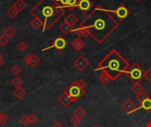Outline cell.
<instances>
[{
  "mask_svg": "<svg viewBox=\"0 0 151 127\" xmlns=\"http://www.w3.org/2000/svg\"><path fill=\"white\" fill-rule=\"evenodd\" d=\"M119 25V21L111 16L109 10L98 5L82 20L78 27L88 29L90 36L98 44H101Z\"/></svg>",
  "mask_w": 151,
  "mask_h": 127,
  "instance_id": "6da1fadb",
  "label": "cell"
},
{
  "mask_svg": "<svg viewBox=\"0 0 151 127\" xmlns=\"http://www.w3.org/2000/svg\"><path fill=\"white\" fill-rule=\"evenodd\" d=\"M30 14L42 21V30L45 31L50 29L65 14V9L56 0H40L30 10Z\"/></svg>",
  "mask_w": 151,
  "mask_h": 127,
  "instance_id": "7a4b0ae2",
  "label": "cell"
},
{
  "mask_svg": "<svg viewBox=\"0 0 151 127\" xmlns=\"http://www.w3.org/2000/svg\"><path fill=\"white\" fill-rule=\"evenodd\" d=\"M130 67L129 63L116 50H111L98 64L96 71L107 72L111 80H118Z\"/></svg>",
  "mask_w": 151,
  "mask_h": 127,
  "instance_id": "3957f363",
  "label": "cell"
},
{
  "mask_svg": "<svg viewBox=\"0 0 151 127\" xmlns=\"http://www.w3.org/2000/svg\"><path fill=\"white\" fill-rule=\"evenodd\" d=\"M125 74L132 82L140 83V81L144 78L145 71L138 63H134L126 71Z\"/></svg>",
  "mask_w": 151,
  "mask_h": 127,
  "instance_id": "277c9868",
  "label": "cell"
},
{
  "mask_svg": "<svg viewBox=\"0 0 151 127\" xmlns=\"http://www.w3.org/2000/svg\"><path fill=\"white\" fill-rule=\"evenodd\" d=\"M65 92L67 93V95H69V97L72 100V103H75L86 93V90H85V88H81L77 84V81H73L65 88Z\"/></svg>",
  "mask_w": 151,
  "mask_h": 127,
  "instance_id": "5b68a950",
  "label": "cell"
},
{
  "mask_svg": "<svg viewBox=\"0 0 151 127\" xmlns=\"http://www.w3.org/2000/svg\"><path fill=\"white\" fill-rule=\"evenodd\" d=\"M68 45V42H66V40L62 37V36H58L54 41L53 42L51 43L50 46L47 47V48H44L43 50H42V51H45V50H50L52 48L56 49L58 51H62L66 46Z\"/></svg>",
  "mask_w": 151,
  "mask_h": 127,
  "instance_id": "8992f818",
  "label": "cell"
},
{
  "mask_svg": "<svg viewBox=\"0 0 151 127\" xmlns=\"http://www.w3.org/2000/svg\"><path fill=\"white\" fill-rule=\"evenodd\" d=\"M111 11L114 12L119 19H124L130 14V11L123 4H121L118 7H116V9L114 11Z\"/></svg>",
  "mask_w": 151,
  "mask_h": 127,
  "instance_id": "52a82bcc",
  "label": "cell"
},
{
  "mask_svg": "<svg viewBox=\"0 0 151 127\" xmlns=\"http://www.w3.org/2000/svg\"><path fill=\"white\" fill-rule=\"evenodd\" d=\"M88 61L83 57V56H79L76 60L73 62V66L77 68L78 71L83 72L88 66Z\"/></svg>",
  "mask_w": 151,
  "mask_h": 127,
  "instance_id": "ba28073f",
  "label": "cell"
},
{
  "mask_svg": "<svg viewBox=\"0 0 151 127\" xmlns=\"http://www.w3.org/2000/svg\"><path fill=\"white\" fill-rule=\"evenodd\" d=\"M93 5L94 4L90 0H79L77 7L82 13L86 14L93 7Z\"/></svg>",
  "mask_w": 151,
  "mask_h": 127,
  "instance_id": "9c48e42d",
  "label": "cell"
},
{
  "mask_svg": "<svg viewBox=\"0 0 151 127\" xmlns=\"http://www.w3.org/2000/svg\"><path fill=\"white\" fill-rule=\"evenodd\" d=\"M121 108H122L124 110H126V112H127L128 115H130V114H132L133 112L135 111V110H136V105H135V103H134L131 99H128V100H127V101L122 104Z\"/></svg>",
  "mask_w": 151,
  "mask_h": 127,
  "instance_id": "30bf717a",
  "label": "cell"
},
{
  "mask_svg": "<svg viewBox=\"0 0 151 127\" xmlns=\"http://www.w3.org/2000/svg\"><path fill=\"white\" fill-rule=\"evenodd\" d=\"M58 103L63 106V107H65V108H66V107H68L71 103H72V100H71V98L69 97V95H67V93L66 92H63V94L58 97Z\"/></svg>",
  "mask_w": 151,
  "mask_h": 127,
  "instance_id": "8fae6325",
  "label": "cell"
},
{
  "mask_svg": "<svg viewBox=\"0 0 151 127\" xmlns=\"http://www.w3.org/2000/svg\"><path fill=\"white\" fill-rule=\"evenodd\" d=\"M144 110L145 111L149 112L151 110V98L150 97H148L146 100H144L142 103H140V107L136 108L135 111L138 110Z\"/></svg>",
  "mask_w": 151,
  "mask_h": 127,
  "instance_id": "7c38bea8",
  "label": "cell"
},
{
  "mask_svg": "<svg viewBox=\"0 0 151 127\" xmlns=\"http://www.w3.org/2000/svg\"><path fill=\"white\" fill-rule=\"evenodd\" d=\"M73 32H74L76 34V35H78V37H80V38L81 37L87 38V37L90 36V32L87 28H79V27H77L75 29H73Z\"/></svg>",
  "mask_w": 151,
  "mask_h": 127,
  "instance_id": "4fadbf2b",
  "label": "cell"
},
{
  "mask_svg": "<svg viewBox=\"0 0 151 127\" xmlns=\"http://www.w3.org/2000/svg\"><path fill=\"white\" fill-rule=\"evenodd\" d=\"M72 46H73V48L76 51H80V50L85 46V42H84V41H83L81 38L78 37V38H76L75 40H73V43H72Z\"/></svg>",
  "mask_w": 151,
  "mask_h": 127,
  "instance_id": "5bb4252c",
  "label": "cell"
},
{
  "mask_svg": "<svg viewBox=\"0 0 151 127\" xmlns=\"http://www.w3.org/2000/svg\"><path fill=\"white\" fill-rule=\"evenodd\" d=\"M73 27H72L71 25H69L66 21H64L60 26H59V30L63 33V34H68L69 33H71V32H73Z\"/></svg>",
  "mask_w": 151,
  "mask_h": 127,
  "instance_id": "9a60e30c",
  "label": "cell"
},
{
  "mask_svg": "<svg viewBox=\"0 0 151 127\" xmlns=\"http://www.w3.org/2000/svg\"><path fill=\"white\" fill-rule=\"evenodd\" d=\"M30 25L33 27V28H35V30H38L40 28H43V23L41 19H37V18H34V19L31 20Z\"/></svg>",
  "mask_w": 151,
  "mask_h": 127,
  "instance_id": "2e32d148",
  "label": "cell"
},
{
  "mask_svg": "<svg viewBox=\"0 0 151 127\" xmlns=\"http://www.w3.org/2000/svg\"><path fill=\"white\" fill-rule=\"evenodd\" d=\"M13 95L17 98V99H19V100H21V99H23L24 98V96L27 95V93H26V91L24 90V89H22L21 88H16L14 91H13Z\"/></svg>",
  "mask_w": 151,
  "mask_h": 127,
  "instance_id": "e0dca14e",
  "label": "cell"
},
{
  "mask_svg": "<svg viewBox=\"0 0 151 127\" xmlns=\"http://www.w3.org/2000/svg\"><path fill=\"white\" fill-rule=\"evenodd\" d=\"M14 8H16L19 12L22 11L26 7H27V4L23 1V0H16L12 5Z\"/></svg>",
  "mask_w": 151,
  "mask_h": 127,
  "instance_id": "ac0fdd59",
  "label": "cell"
},
{
  "mask_svg": "<svg viewBox=\"0 0 151 127\" xmlns=\"http://www.w3.org/2000/svg\"><path fill=\"white\" fill-rule=\"evenodd\" d=\"M99 80H100V81H101L103 84H104V85H106V84H108L110 81H111V78L110 75H109L107 72H102V73H101L100 76H99Z\"/></svg>",
  "mask_w": 151,
  "mask_h": 127,
  "instance_id": "d6986e66",
  "label": "cell"
},
{
  "mask_svg": "<svg viewBox=\"0 0 151 127\" xmlns=\"http://www.w3.org/2000/svg\"><path fill=\"white\" fill-rule=\"evenodd\" d=\"M65 21H66L69 25H71L72 27H73L77 22H78V19L76 16H74L73 14H69L66 16V18L65 19Z\"/></svg>",
  "mask_w": 151,
  "mask_h": 127,
  "instance_id": "ffe728a7",
  "label": "cell"
},
{
  "mask_svg": "<svg viewBox=\"0 0 151 127\" xmlns=\"http://www.w3.org/2000/svg\"><path fill=\"white\" fill-rule=\"evenodd\" d=\"M131 89H132V91H133L136 95H139V94H141L142 92L144 91L142 86L140 83H134V86L131 88Z\"/></svg>",
  "mask_w": 151,
  "mask_h": 127,
  "instance_id": "44dd1931",
  "label": "cell"
},
{
  "mask_svg": "<svg viewBox=\"0 0 151 127\" xmlns=\"http://www.w3.org/2000/svg\"><path fill=\"white\" fill-rule=\"evenodd\" d=\"M14 34H15V31H14V29H13L12 27H7L4 30V35L6 36L8 39L13 37Z\"/></svg>",
  "mask_w": 151,
  "mask_h": 127,
  "instance_id": "7402d4cb",
  "label": "cell"
},
{
  "mask_svg": "<svg viewBox=\"0 0 151 127\" xmlns=\"http://www.w3.org/2000/svg\"><path fill=\"white\" fill-rule=\"evenodd\" d=\"M7 14H8V16L10 17V18H12V19H13V18H15V17H17L18 16V14L19 13V11L16 9V8H14L13 6H12V7H10L8 10H7Z\"/></svg>",
  "mask_w": 151,
  "mask_h": 127,
  "instance_id": "603a6c76",
  "label": "cell"
},
{
  "mask_svg": "<svg viewBox=\"0 0 151 127\" xmlns=\"http://www.w3.org/2000/svg\"><path fill=\"white\" fill-rule=\"evenodd\" d=\"M11 84L15 88H21V86L23 85V80L19 78L18 76L16 78H14L12 81H11Z\"/></svg>",
  "mask_w": 151,
  "mask_h": 127,
  "instance_id": "cb8c5ba5",
  "label": "cell"
},
{
  "mask_svg": "<svg viewBox=\"0 0 151 127\" xmlns=\"http://www.w3.org/2000/svg\"><path fill=\"white\" fill-rule=\"evenodd\" d=\"M86 115V111L82 109V108H81V107H78L74 111H73V116H75V117H77V118H82L84 116Z\"/></svg>",
  "mask_w": 151,
  "mask_h": 127,
  "instance_id": "d4e9b609",
  "label": "cell"
},
{
  "mask_svg": "<svg viewBox=\"0 0 151 127\" xmlns=\"http://www.w3.org/2000/svg\"><path fill=\"white\" fill-rule=\"evenodd\" d=\"M40 63V59L38 57H36L35 55H31V60H30V63H29V65L31 67H36L38 65V64Z\"/></svg>",
  "mask_w": 151,
  "mask_h": 127,
  "instance_id": "484cf974",
  "label": "cell"
},
{
  "mask_svg": "<svg viewBox=\"0 0 151 127\" xmlns=\"http://www.w3.org/2000/svg\"><path fill=\"white\" fill-rule=\"evenodd\" d=\"M78 2L79 0H68V4L65 8H67L69 11H73L78 6Z\"/></svg>",
  "mask_w": 151,
  "mask_h": 127,
  "instance_id": "4316f807",
  "label": "cell"
},
{
  "mask_svg": "<svg viewBox=\"0 0 151 127\" xmlns=\"http://www.w3.org/2000/svg\"><path fill=\"white\" fill-rule=\"evenodd\" d=\"M148 97H150L149 95H148V94H146L144 91L143 92H142L141 94H139V95H136V99L138 100V102L140 103H142L144 100H146Z\"/></svg>",
  "mask_w": 151,
  "mask_h": 127,
  "instance_id": "83f0119b",
  "label": "cell"
},
{
  "mask_svg": "<svg viewBox=\"0 0 151 127\" xmlns=\"http://www.w3.org/2000/svg\"><path fill=\"white\" fill-rule=\"evenodd\" d=\"M17 49L19 52H24L26 51V50L27 49V45L24 42H19L17 44Z\"/></svg>",
  "mask_w": 151,
  "mask_h": 127,
  "instance_id": "f1b7e54d",
  "label": "cell"
},
{
  "mask_svg": "<svg viewBox=\"0 0 151 127\" xmlns=\"http://www.w3.org/2000/svg\"><path fill=\"white\" fill-rule=\"evenodd\" d=\"M11 72L17 77L21 72V68L19 66H18V65H13V67L11 69Z\"/></svg>",
  "mask_w": 151,
  "mask_h": 127,
  "instance_id": "f546056e",
  "label": "cell"
},
{
  "mask_svg": "<svg viewBox=\"0 0 151 127\" xmlns=\"http://www.w3.org/2000/svg\"><path fill=\"white\" fill-rule=\"evenodd\" d=\"M81 121V119L79 118H77V117H75V116H73V117L70 119V123H71L73 126H77L78 125H80Z\"/></svg>",
  "mask_w": 151,
  "mask_h": 127,
  "instance_id": "4dcf8cb0",
  "label": "cell"
},
{
  "mask_svg": "<svg viewBox=\"0 0 151 127\" xmlns=\"http://www.w3.org/2000/svg\"><path fill=\"white\" fill-rule=\"evenodd\" d=\"M28 120H29V124L30 125H35L37 122L38 118H37V117L35 114H30L28 116Z\"/></svg>",
  "mask_w": 151,
  "mask_h": 127,
  "instance_id": "1f68e13d",
  "label": "cell"
},
{
  "mask_svg": "<svg viewBox=\"0 0 151 127\" xmlns=\"http://www.w3.org/2000/svg\"><path fill=\"white\" fill-rule=\"evenodd\" d=\"M20 124L24 126H27L29 125V120H28V116H23L20 120H19Z\"/></svg>",
  "mask_w": 151,
  "mask_h": 127,
  "instance_id": "d6a6232c",
  "label": "cell"
},
{
  "mask_svg": "<svg viewBox=\"0 0 151 127\" xmlns=\"http://www.w3.org/2000/svg\"><path fill=\"white\" fill-rule=\"evenodd\" d=\"M8 119L9 118H8V117L5 114L1 113V115H0V125H2V126L5 125L8 122Z\"/></svg>",
  "mask_w": 151,
  "mask_h": 127,
  "instance_id": "836d02e7",
  "label": "cell"
},
{
  "mask_svg": "<svg viewBox=\"0 0 151 127\" xmlns=\"http://www.w3.org/2000/svg\"><path fill=\"white\" fill-rule=\"evenodd\" d=\"M8 42H9V39H8L6 36H4V34L0 36V46L4 47V46H5Z\"/></svg>",
  "mask_w": 151,
  "mask_h": 127,
  "instance_id": "e575fe53",
  "label": "cell"
},
{
  "mask_svg": "<svg viewBox=\"0 0 151 127\" xmlns=\"http://www.w3.org/2000/svg\"><path fill=\"white\" fill-rule=\"evenodd\" d=\"M144 78L151 83V67L149 68L146 72H145V74H144Z\"/></svg>",
  "mask_w": 151,
  "mask_h": 127,
  "instance_id": "d590c367",
  "label": "cell"
},
{
  "mask_svg": "<svg viewBox=\"0 0 151 127\" xmlns=\"http://www.w3.org/2000/svg\"><path fill=\"white\" fill-rule=\"evenodd\" d=\"M77 84L81 88H85V87H86V82L83 80H77Z\"/></svg>",
  "mask_w": 151,
  "mask_h": 127,
  "instance_id": "8d00e7d4",
  "label": "cell"
},
{
  "mask_svg": "<svg viewBox=\"0 0 151 127\" xmlns=\"http://www.w3.org/2000/svg\"><path fill=\"white\" fill-rule=\"evenodd\" d=\"M30 60H31V55H27V56H25L24 58H23V61H24L26 64H28V65H29V63H30Z\"/></svg>",
  "mask_w": 151,
  "mask_h": 127,
  "instance_id": "74e56055",
  "label": "cell"
},
{
  "mask_svg": "<svg viewBox=\"0 0 151 127\" xmlns=\"http://www.w3.org/2000/svg\"><path fill=\"white\" fill-rule=\"evenodd\" d=\"M57 2H59L61 4H62V6L65 8V7H66V5H67V4H68V0H57Z\"/></svg>",
  "mask_w": 151,
  "mask_h": 127,
  "instance_id": "f35d334b",
  "label": "cell"
},
{
  "mask_svg": "<svg viewBox=\"0 0 151 127\" xmlns=\"http://www.w3.org/2000/svg\"><path fill=\"white\" fill-rule=\"evenodd\" d=\"M52 127H64V126H63V125H62L61 123H59V122H56V123L52 126Z\"/></svg>",
  "mask_w": 151,
  "mask_h": 127,
  "instance_id": "ab89813d",
  "label": "cell"
},
{
  "mask_svg": "<svg viewBox=\"0 0 151 127\" xmlns=\"http://www.w3.org/2000/svg\"><path fill=\"white\" fill-rule=\"evenodd\" d=\"M3 65H4V60H3V58H0V67H1Z\"/></svg>",
  "mask_w": 151,
  "mask_h": 127,
  "instance_id": "60d3db41",
  "label": "cell"
},
{
  "mask_svg": "<svg viewBox=\"0 0 151 127\" xmlns=\"http://www.w3.org/2000/svg\"><path fill=\"white\" fill-rule=\"evenodd\" d=\"M146 127H151V121L150 122H149V123H148V125H147V126Z\"/></svg>",
  "mask_w": 151,
  "mask_h": 127,
  "instance_id": "b9f144b4",
  "label": "cell"
},
{
  "mask_svg": "<svg viewBox=\"0 0 151 127\" xmlns=\"http://www.w3.org/2000/svg\"><path fill=\"white\" fill-rule=\"evenodd\" d=\"M134 1H135V2H140L141 0H134Z\"/></svg>",
  "mask_w": 151,
  "mask_h": 127,
  "instance_id": "7bdbcfd3",
  "label": "cell"
},
{
  "mask_svg": "<svg viewBox=\"0 0 151 127\" xmlns=\"http://www.w3.org/2000/svg\"><path fill=\"white\" fill-rule=\"evenodd\" d=\"M0 58H2V55L0 54Z\"/></svg>",
  "mask_w": 151,
  "mask_h": 127,
  "instance_id": "ee69618b",
  "label": "cell"
},
{
  "mask_svg": "<svg viewBox=\"0 0 151 127\" xmlns=\"http://www.w3.org/2000/svg\"><path fill=\"white\" fill-rule=\"evenodd\" d=\"M93 127H97V126H93Z\"/></svg>",
  "mask_w": 151,
  "mask_h": 127,
  "instance_id": "f6af8a7d",
  "label": "cell"
},
{
  "mask_svg": "<svg viewBox=\"0 0 151 127\" xmlns=\"http://www.w3.org/2000/svg\"><path fill=\"white\" fill-rule=\"evenodd\" d=\"M2 127H5V126H2Z\"/></svg>",
  "mask_w": 151,
  "mask_h": 127,
  "instance_id": "bcb514c9",
  "label": "cell"
},
{
  "mask_svg": "<svg viewBox=\"0 0 151 127\" xmlns=\"http://www.w3.org/2000/svg\"><path fill=\"white\" fill-rule=\"evenodd\" d=\"M0 115H1V113H0Z\"/></svg>",
  "mask_w": 151,
  "mask_h": 127,
  "instance_id": "7dc6e473",
  "label": "cell"
}]
</instances>
